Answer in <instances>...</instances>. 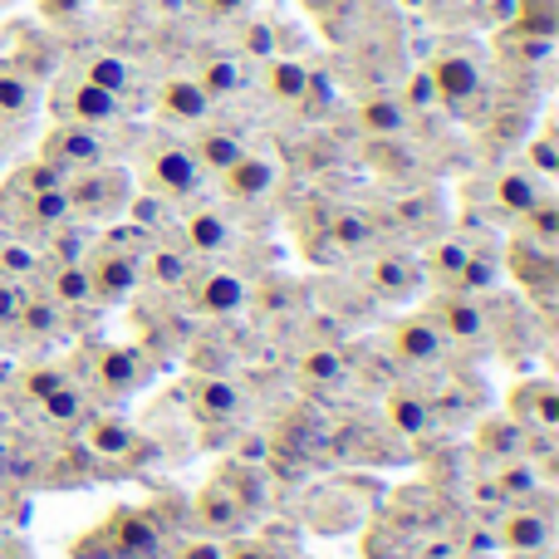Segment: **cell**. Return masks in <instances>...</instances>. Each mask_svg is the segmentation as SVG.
<instances>
[{
    "instance_id": "obj_1",
    "label": "cell",
    "mask_w": 559,
    "mask_h": 559,
    "mask_svg": "<svg viewBox=\"0 0 559 559\" xmlns=\"http://www.w3.org/2000/svg\"><path fill=\"white\" fill-rule=\"evenodd\" d=\"M69 222H74V212H69V197H64V173L49 167L45 157L20 163L10 173L5 192H0V231L20 236V241H29L39 251V241Z\"/></svg>"
},
{
    "instance_id": "obj_2",
    "label": "cell",
    "mask_w": 559,
    "mask_h": 559,
    "mask_svg": "<svg viewBox=\"0 0 559 559\" xmlns=\"http://www.w3.org/2000/svg\"><path fill=\"white\" fill-rule=\"evenodd\" d=\"M427 84H432L437 104H447L452 114H472V108H486V55L472 45V39H447L437 45L432 64H427Z\"/></svg>"
},
{
    "instance_id": "obj_3",
    "label": "cell",
    "mask_w": 559,
    "mask_h": 559,
    "mask_svg": "<svg viewBox=\"0 0 559 559\" xmlns=\"http://www.w3.org/2000/svg\"><path fill=\"white\" fill-rule=\"evenodd\" d=\"M138 177L157 202H192L206 187V173L197 167L192 147L182 138H147L138 153Z\"/></svg>"
},
{
    "instance_id": "obj_4",
    "label": "cell",
    "mask_w": 559,
    "mask_h": 559,
    "mask_svg": "<svg viewBox=\"0 0 559 559\" xmlns=\"http://www.w3.org/2000/svg\"><path fill=\"white\" fill-rule=\"evenodd\" d=\"M143 251L138 241H108V236H94V251H88L84 271H88V295L94 305H128L143 285Z\"/></svg>"
},
{
    "instance_id": "obj_5",
    "label": "cell",
    "mask_w": 559,
    "mask_h": 559,
    "mask_svg": "<svg viewBox=\"0 0 559 559\" xmlns=\"http://www.w3.org/2000/svg\"><path fill=\"white\" fill-rule=\"evenodd\" d=\"M64 197H69L74 222L104 226V222H114V216H123L128 202H133V173H128V167H118V163L88 167V173L64 177Z\"/></svg>"
},
{
    "instance_id": "obj_6",
    "label": "cell",
    "mask_w": 559,
    "mask_h": 559,
    "mask_svg": "<svg viewBox=\"0 0 559 559\" xmlns=\"http://www.w3.org/2000/svg\"><path fill=\"white\" fill-rule=\"evenodd\" d=\"M79 383H84L88 397L123 403V397L143 393V388L153 383V364H147L138 348H128V344H104V348H94V358H88V368H84Z\"/></svg>"
},
{
    "instance_id": "obj_7",
    "label": "cell",
    "mask_w": 559,
    "mask_h": 559,
    "mask_svg": "<svg viewBox=\"0 0 559 559\" xmlns=\"http://www.w3.org/2000/svg\"><path fill=\"white\" fill-rule=\"evenodd\" d=\"M177 295L197 319H231L251 305V280L231 271V265H197Z\"/></svg>"
},
{
    "instance_id": "obj_8",
    "label": "cell",
    "mask_w": 559,
    "mask_h": 559,
    "mask_svg": "<svg viewBox=\"0 0 559 559\" xmlns=\"http://www.w3.org/2000/svg\"><path fill=\"white\" fill-rule=\"evenodd\" d=\"M49 114H55L59 123L108 128V123H123V118H128V104H123V98H114L108 88H98L94 79H84V74L74 69V74H64L55 88H49Z\"/></svg>"
},
{
    "instance_id": "obj_9",
    "label": "cell",
    "mask_w": 559,
    "mask_h": 559,
    "mask_svg": "<svg viewBox=\"0 0 559 559\" xmlns=\"http://www.w3.org/2000/svg\"><path fill=\"white\" fill-rule=\"evenodd\" d=\"M383 344H388V358L397 368H407V373H437L452 358V344H447V334L437 329L432 314H403L388 329Z\"/></svg>"
},
{
    "instance_id": "obj_10",
    "label": "cell",
    "mask_w": 559,
    "mask_h": 559,
    "mask_svg": "<svg viewBox=\"0 0 559 559\" xmlns=\"http://www.w3.org/2000/svg\"><path fill=\"white\" fill-rule=\"evenodd\" d=\"M39 157H45L49 167H59L64 177L118 163L114 143L104 138V128H88V123H55L45 133V143H39Z\"/></svg>"
},
{
    "instance_id": "obj_11",
    "label": "cell",
    "mask_w": 559,
    "mask_h": 559,
    "mask_svg": "<svg viewBox=\"0 0 559 559\" xmlns=\"http://www.w3.org/2000/svg\"><path fill=\"white\" fill-rule=\"evenodd\" d=\"M236 241H241V231H236V222L222 212V206H192V212L182 216V251H192L197 261H216V255H231Z\"/></svg>"
},
{
    "instance_id": "obj_12",
    "label": "cell",
    "mask_w": 559,
    "mask_h": 559,
    "mask_svg": "<svg viewBox=\"0 0 559 559\" xmlns=\"http://www.w3.org/2000/svg\"><path fill=\"white\" fill-rule=\"evenodd\" d=\"M364 280H368V295H378V299H413L417 289L427 285V275H423V261L417 255H403V251H383V255H373V261L364 265Z\"/></svg>"
},
{
    "instance_id": "obj_13",
    "label": "cell",
    "mask_w": 559,
    "mask_h": 559,
    "mask_svg": "<svg viewBox=\"0 0 559 559\" xmlns=\"http://www.w3.org/2000/svg\"><path fill=\"white\" fill-rule=\"evenodd\" d=\"M437 329L447 334V344L462 348V344H481L491 334V319H486V305L476 295H462V289H447V299L432 309Z\"/></svg>"
},
{
    "instance_id": "obj_14",
    "label": "cell",
    "mask_w": 559,
    "mask_h": 559,
    "mask_svg": "<svg viewBox=\"0 0 559 559\" xmlns=\"http://www.w3.org/2000/svg\"><path fill=\"white\" fill-rule=\"evenodd\" d=\"M246 403H251V397H246L226 373H202V378L192 383V413L202 417L206 427H231V423H241V417H246Z\"/></svg>"
},
{
    "instance_id": "obj_15",
    "label": "cell",
    "mask_w": 559,
    "mask_h": 559,
    "mask_svg": "<svg viewBox=\"0 0 559 559\" xmlns=\"http://www.w3.org/2000/svg\"><path fill=\"white\" fill-rule=\"evenodd\" d=\"M506 417H511V423H521L525 432H535V437H550L559 427V393H555V383H550V378H525V383L511 393Z\"/></svg>"
},
{
    "instance_id": "obj_16",
    "label": "cell",
    "mask_w": 559,
    "mask_h": 559,
    "mask_svg": "<svg viewBox=\"0 0 559 559\" xmlns=\"http://www.w3.org/2000/svg\"><path fill=\"white\" fill-rule=\"evenodd\" d=\"M153 104H157V114L167 118V123H177V128H197V123H206L212 118V98H206V88L197 84L192 74H173V79H163L157 84V94H153Z\"/></svg>"
},
{
    "instance_id": "obj_17",
    "label": "cell",
    "mask_w": 559,
    "mask_h": 559,
    "mask_svg": "<svg viewBox=\"0 0 559 559\" xmlns=\"http://www.w3.org/2000/svg\"><path fill=\"white\" fill-rule=\"evenodd\" d=\"M550 197V177H540V173H531L525 163H515V167H501V173L491 177V202L501 206L511 222H521L525 212H531L535 202H545Z\"/></svg>"
},
{
    "instance_id": "obj_18",
    "label": "cell",
    "mask_w": 559,
    "mask_h": 559,
    "mask_svg": "<svg viewBox=\"0 0 559 559\" xmlns=\"http://www.w3.org/2000/svg\"><path fill=\"white\" fill-rule=\"evenodd\" d=\"M216 182H222V192L231 197V202H265V197L275 192V182H280V167L271 163V157H261V153L246 147V153L236 157Z\"/></svg>"
},
{
    "instance_id": "obj_19",
    "label": "cell",
    "mask_w": 559,
    "mask_h": 559,
    "mask_svg": "<svg viewBox=\"0 0 559 559\" xmlns=\"http://www.w3.org/2000/svg\"><path fill=\"white\" fill-rule=\"evenodd\" d=\"M187 147H192V157H197V167H202L206 177H222L226 167L236 163V157L246 153V138L241 133H231V128H222V123H197L192 128V138H187Z\"/></svg>"
},
{
    "instance_id": "obj_20",
    "label": "cell",
    "mask_w": 559,
    "mask_h": 559,
    "mask_svg": "<svg viewBox=\"0 0 559 559\" xmlns=\"http://www.w3.org/2000/svg\"><path fill=\"white\" fill-rule=\"evenodd\" d=\"M39 104H45V94H39L35 79L20 64H0V123H10V128L29 123L39 114Z\"/></svg>"
},
{
    "instance_id": "obj_21",
    "label": "cell",
    "mask_w": 559,
    "mask_h": 559,
    "mask_svg": "<svg viewBox=\"0 0 559 559\" xmlns=\"http://www.w3.org/2000/svg\"><path fill=\"white\" fill-rule=\"evenodd\" d=\"M197 265H202V261H197L192 251L157 241V246H147V251H143V285H153V289H182L187 280H192Z\"/></svg>"
},
{
    "instance_id": "obj_22",
    "label": "cell",
    "mask_w": 559,
    "mask_h": 559,
    "mask_svg": "<svg viewBox=\"0 0 559 559\" xmlns=\"http://www.w3.org/2000/svg\"><path fill=\"white\" fill-rule=\"evenodd\" d=\"M197 515H202V525H206L212 535L246 531V521H251V511L236 501L226 481H206V486H202V496H197Z\"/></svg>"
},
{
    "instance_id": "obj_23",
    "label": "cell",
    "mask_w": 559,
    "mask_h": 559,
    "mask_svg": "<svg viewBox=\"0 0 559 559\" xmlns=\"http://www.w3.org/2000/svg\"><path fill=\"white\" fill-rule=\"evenodd\" d=\"M388 423H393V432L403 437H423L427 427L437 423V403H427L423 393H417L413 383H397L393 393H388Z\"/></svg>"
},
{
    "instance_id": "obj_24",
    "label": "cell",
    "mask_w": 559,
    "mask_h": 559,
    "mask_svg": "<svg viewBox=\"0 0 559 559\" xmlns=\"http://www.w3.org/2000/svg\"><path fill=\"white\" fill-rule=\"evenodd\" d=\"M35 275L45 280V289H39V295H45L49 305H59L64 314H69V309L94 305V295H88V271H84V265H39Z\"/></svg>"
},
{
    "instance_id": "obj_25",
    "label": "cell",
    "mask_w": 559,
    "mask_h": 559,
    "mask_svg": "<svg viewBox=\"0 0 559 559\" xmlns=\"http://www.w3.org/2000/svg\"><path fill=\"white\" fill-rule=\"evenodd\" d=\"M501 545L506 550H521V555H540L550 545V521L540 511H531V501L511 506V515L501 521Z\"/></svg>"
},
{
    "instance_id": "obj_26",
    "label": "cell",
    "mask_w": 559,
    "mask_h": 559,
    "mask_svg": "<svg viewBox=\"0 0 559 559\" xmlns=\"http://www.w3.org/2000/svg\"><path fill=\"white\" fill-rule=\"evenodd\" d=\"M84 447L94 456H108V462H114V456H128L133 452V442H138V432L133 427L123 423V417H114V413H94V417H84Z\"/></svg>"
},
{
    "instance_id": "obj_27",
    "label": "cell",
    "mask_w": 559,
    "mask_h": 559,
    "mask_svg": "<svg viewBox=\"0 0 559 559\" xmlns=\"http://www.w3.org/2000/svg\"><path fill=\"white\" fill-rule=\"evenodd\" d=\"M79 74L84 79H94L98 88H108L114 98H133V88H138V74H133V64L128 59H118V55H84L79 59ZM133 108V104H128Z\"/></svg>"
},
{
    "instance_id": "obj_28",
    "label": "cell",
    "mask_w": 559,
    "mask_h": 559,
    "mask_svg": "<svg viewBox=\"0 0 559 559\" xmlns=\"http://www.w3.org/2000/svg\"><path fill=\"white\" fill-rule=\"evenodd\" d=\"M108 535H114V555L118 559H138V555L157 550V525L147 521V515H138V511H118L114 525H108Z\"/></svg>"
},
{
    "instance_id": "obj_29",
    "label": "cell",
    "mask_w": 559,
    "mask_h": 559,
    "mask_svg": "<svg viewBox=\"0 0 559 559\" xmlns=\"http://www.w3.org/2000/svg\"><path fill=\"white\" fill-rule=\"evenodd\" d=\"M329 241L348 255H368L378 246V222L368 212H358V206H348V212H338L329 222Z\"/></svg>"
},
{
    "instance_id": "obj_30",
    "label": "cell",
    "mask_w": 559,
    "mask_h": 559,
    "mask_svg": "<svg viewBox=\"0 0 559 559\" xmlns=\"http://www.w3.org/2000/svg\"><path fill=\"white\" fill-rule=\"evenodd\" d=\"M358 123H364V133L397 138L407 128V108H403V98L373 94V98H364V104H358Z\"/></svg>"
},
{
    "instance_id": "obj_31",
    "label": "cell",
    "mask_w": 559,
    "mask_h": 559,
    "mask_svg": "<svg viewBox=\"0 0 559 559\" xmlns=\"http://www.w3.org/2000/svg\"><path fill=\"white\" fill-rule=\"evenodd\" d=\"M265 88H271V98H280V104H299L309 94V69L299 59H271L265 64Z\"/></svg>"
},
{
    "instance_id": "obj_32",
    "label": "cell",
    "mask_w": 559,
    "mask_h": 559,
    "mask_svg": "<svg viewBox=\"0 0 559 559\" xmlns=\"http://www.w3.org/2000/svg\"><path fill=\"white\" fill-rule=\"evenodd\" d=\"M39 271V251L29 241H20V236H10V231H0V275L5 280H35Z\"/></svg>"
},
{
    "instance_id": "obj_33",
    "label": "cell",
    "mask_w": 559,
    "mask_h": 559,
    "mask_svg": "<svg viewBox=\"0 0 559 559\" xmlns=\"http://www.w3.org/2000/svg\"><path fill=\"white\" fill-rule=\"evenodd\" d=\"M344 373H348V364H344L338 348H309V354L299 358V378L314 383V388H334Z\"/></svg>"
},
{
    "instance_id": "obj_34",
    "label": "cell",
    "mask_w": 559,
    "mask_h": 559,
    "mask_svg": "<svg viewBox=\"0 0 559 559\" xmlns=\"http://www.w3.org/2000/svg\"><path fill=\"white\" fill-rule=\"evenodd\" d=\"M197 84L206 88V98H226V94H236V88H241V64H236V59H226V55H216V59H206V69L202 74H192Z\"/></svg>"
},
{
    "instance_id": "obj_35",
    "label": "cell",
    "mask_w": 559,
    "mask_h": 559,
    "mask_svg": "<svg viewBox=\"0 0 559 559\" xmlns=\"http://www.w3.org/2000/svg\"><path fill=\"white\" fill-rule=\"evenodd\" d=\"M25 295H29L25 280H5V275H0V329H15V324H20Z\"/></svg>"
},
{
    "instance_id": "obj_36",
    "label": "cell",
    "mask_w": 559,
    "mask_h": 559,
    "mask_svg": "<svg viewBox=\"0 0 559 559\" xmlns=\"http://www.w3.org/2000/svg\"><path fill=\"white\" fill-rule=\"evenodd\" d=\"M177 555L182 559H226V545L222 540H192V545H182Z\"/></svg>"
},
{
    "instance_id": "obj_37",
    "label": "cell",
    "mask_w": 559,
    "mask_h": 559,
    "mask_svg": "<svg viewBox=\"0 0 559 559\" xmlns=\"http://www.w3.org/2000/svg\"><path fill=\"white\" fill-rule=\"evenodd\" d=\"M197 5L206 15H241V10H251V0H197Z\"/></svg>"
},
{
    "instance_id": "obj_38",
    "label": "cell",
    "mask_w": 559,
    "mask_h": 559,
    "mask_svg": "<svg viewBox=\"0 0 559 559\" xmlns=\"http://www.w3.org/2000/svg\"><path fill=\"white\" fill-rule=\"evenodd\" d=\"M226 559H275L265 545H246V550H226Z\"/></svg>"
},
{
    "instance_id": "obj_39",
    "label": "cell",
    "mask_w": 559,
    "mask_h": 559,
    "mask_svg": "<svg viewBox=\"0 0 559 559\" xmlns=\"http://www.w3.org/2000/svg\"><path fill=\"white\" fill-rule=\"evenodd\" d=\"M5 143H10V123H0V153H5Z\"/></svg>"
},
{
    "instance_id": "obj_40",
    "label": "cell",
    "mask_w": 559,
    "mask_h": 559,
    "mask_svg": "<svg viewBox=\"0 0 559 559\" xmlns=\"http://www.w3.org/2000/svg\"><path fill=\"white\" fill-rule=\"evenodd\" d=\"M0 515H5V511H0Z\"/></svg>"
}]
</instances>
